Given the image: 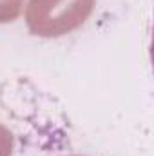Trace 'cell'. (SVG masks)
<instances>
[{"label": "cell", "mask_w": 154, "mask_h": 156, "mask_svg": "<svg viewBox=\"0 0 154 156\" xmlns=\"http://www.w3.org/2000/svg\"><path fill=\"white\" fill-rule=\"evenodd\" d=\"M22 2L24 0H0V24L13 22L22 9Z\"/></svg>", "instance_id": "obj_2"}, {"label": "cell", "mask_w": 154, "mask_h": 156, "mask_svg": "<svg viewBox=\"0 0 154 156\" xmlns=\"http://www.w3.org/2000/svg\"><path fill=\"white\" fill-rule=\"evenodd\" d=\"M94 7V0H31L27 26L38 37H62L82 26Z\"/></svg>", "instance_id": "obj_1"}, {"label": "cell", "mask_w": 154, "mask_h": 156, "mask_svg": "<svg viewBox=\"0 0 154 156\" xmlns=\"http://www.w3.org/2000/svg\"><path fill=\"white\" fill-rule=\"evenodd\" d=\"M11 149H13V136L4 125H0V156H9Z\"/></svg>", "instance_id": "obj_3"}]
</instances>
